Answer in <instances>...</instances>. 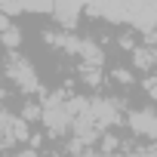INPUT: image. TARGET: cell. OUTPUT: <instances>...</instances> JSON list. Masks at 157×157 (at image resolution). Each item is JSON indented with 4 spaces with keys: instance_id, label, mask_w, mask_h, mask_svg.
<instances>
[{
    "instance_id": "obj_10",
    "label": "cell",
    "mask_w": 157,
    "mask_h": 157,
    "mask_svg": "<svg viewBox=\"0 0 157 157\" xmlns=\"http://www.w3.org/2000/svg\"><path fill=\"white\" fill-rule=\"evenodd\" d=\"M22 13H52V0H19Z\"/></svg>"
},
{
    "instance_id": "obj_5",
    "label": "cell",
    "mask_w": 157,
    "mask_h": 157,
    "mask_svg": "<svg viewBox=\"0 0 157 157\" xmlns=\"http://www.w3.org/2000/svg\"><path fill=\"white\" fill-rule=\"evenodd\" d=\"M83 6H86V0H52V16H56L59 28L74 31L80 16H83Z\"/></svg>"
},
{
    "instance_id": "obj_12",
    "label": "cell",
    "mask_w": 157,
    "mask_h": 157,
    "mask_svg": "<svg viewBox=\"0 0 157 157\" xmlns=\"http://www.w3.org/2000/svg\"><path fill=\"white\" fill-rule=\"evenodd\" d=\"M0 13H6V16L13 19V16L22 13V6H19V0H0Z\"/></svg>"
},
{
    "instance_id": "obj_3",
    "label": "cell",
    "mask_w": 157,
    "mask_h": 157,
    "mask_svg": "<svg viewBox=\"0 0 157 157\" xmlns=\"http://www.w3.org/2000/svg\"><path fill=\"white\" fill-rule=\"evenodd\" d=\"M3 71H6V77L19 86V93H28V96H34V93H43L40 90V77H37V71H34V65L22 56V52H6V62H3Z\"/></svg>"
},
{
    "instance_id": "obj_18",
    "label": "cell",
    "mask_w": 157,
    "mask_h": 157,
    "mask_svg": "<svg viewBox=\"0 0 157 157\" xmlns=\"http://www.w3.org/2000/svg\"><path fill=\"white\" fill-rule=\"evenodd\" d=\"M3 99H6V90H3V86H0V105H3Z\"/></svg>"
},
{
    "instance_id": "obj_15",
    "label": "cell",
    "mask_w": 157,
    "mask_h": 157,
    "mask_svg": "<svg viewBox=\"0 0 157 157\" xmlns=\"http://www.w3.org/2000/svg\"><path fill=\"white\" fill-rule=\"evenodd\" d=\"M6 157H40V154H37L34 148H19V151H10Z\"/></svg>"
},
{
    "instance_id": "obj_11",
    "label": "cell",
    "mask_w": 157,
    "mask_h": 157,
    "mask_svg": "<svg viewBox=\"0 0 157 157\" xmlns=\"http://www.w3.org/2000/svg\"><path fill=\"white\" fill-rule=\"evenodd\" d=\"M19 117H22L28 126H31V123H37V120H40V105H34V102H31V105H25Z\"/></svg>"
},
{
    "instance_id": "obj_13",
    "label": "cell",
    "mask_w": 157,
    "mask_h": 157,
    "mask_svg": "<svg viewBox=\"0 0 157 157\" xmlns=\"http://www.w3.org/2000/svg\"><path fill=\"white\" fill-rule=\"evenodd\" d=\"M145 90H148V96H151V99L157 102V74H151L148 80H145Z\"/></svg>"
},
{
    "instance_id": "obj_4",
    "label": "cell",
    "mask_w": 157,
    "mask_h": 157,
    "mask_svg": "<svg viewBox=\"0 0 157 157\" xmlns=\"http://www.w3.org/2000/svg\"><path fill=\"white\" fill-rule=\"evenodd\" d=\"M126 126L132 136L157 145V111L154 108H132L126 111Z\"/></svg>"
},
{
    "instance_id": "obj_16",
    "label": "cell",
    "mask_w": 157,
    "mask_h": 157,
    "mask_svg": "<svg viewBox=\"0 0 157 157\" xmlns=\"http://www.w3.org/2000/svg\"><path fill=\"white\" fill-rule=\"evenodd\" d=\"M74 157H108V154L99 151V148H86V151H80V154H74Z\"/></svg>"
},
{
    "instance_id": "obj_2",
    "label": "cell",
    "mask_w": 157,
    "mask_h": 157,
    "mask_svg": "<svg viewBox=\"0 0 157 157\" xmlns=\"http://www.w3.org/2000/svg\"><path fill=\"white\" fill-rule=\"evenodd\" d=\"M83 114L93 120V126L99 132H108L114 123H120V102L114 96H86V105H83Z\"/></svg>"
},
{
    "instance_id": "obj_6",
    "label": "cell",
    "mask_w": 157,
    "mask_h": 157,
    "mask_svg": "<svg viewBox=\"0 0 157 157\" xmlns=\"http://www.w3.org/2000/svg\"><path fill=\"white\" fill-rule=\"evenodd\" d=\"M77 59H80V68H105V49L96 40L80 37L77 43Z\"/></svg>"
},
{
    "instance_id": "obj_1",
    "label": "cell",
    "mask_w": 157,
    "mask_h": 157,
    "mask_svg": "<svg viewBox=\"0 0 157 157\" xmlns=\"http://www.w3.org/2000/svg\"><path fill=\"white\" fill-rule=\"evenodd\" d=\"M86 96H65V93H49L40 102V123L49 136H68L77 114L83 111Z\"/></svg>"
},
{
    "instance_id": "obj_14",
    "label": "cell",
    "mask_w": 157,
    "mask_h": 157,
    "mask_svg": "<svg viewBox=\"0 0 157 157\" xmlns=\"http://www.w3.org/2000/svg\"><path fill=\"white\" fill-rule=\"evenodd\" d=\"M111 77H114L117 83H132V74H129V71H123V68H117V71H114Z\"/></svg>"
},
{
    "instance_id": "obj_7",
    "label": "cell",
    "mask_w": 157,
    "mask_h": 157,
    "mask_svg": "<svg viewBox=\"0 0 157 157\" xmlns=\"http://www.w3.org/2000/svg\"><path fill=\"white\" fill-rule=\"evenodd\" d=\"M129 56H132V68H139V71H151V68L157 65V49H154V46H148V43L132 46V49H129Z\"/></svg>"
},
{
    "instance_id": "obj_8",
    "label": "cell",
    "mask_w": 157,
    "mask_h": 157,
    "mask_svg": "<svg viewBox=\"0 0 157 157\" xmlns=\"http://www.w3.org/2000/svg\"><path fill=\"white\" fill-rule=\"evenodd\" d=\"M46 43L56 46V49H62V52L77 56V43H80V37H74L71 31H49V34H46Z\"/></svg>"
},
{
    "instance_id": "obj_17",
    "label": "cell",
    "mask_w": 157,
    "mask_h": 157,
    "mask_svg": "<svg viewBox=\"0 0 157 157\" xmlns=\"http://www.w3.org/2000/svg\"><path fill=\"white\" fill-rule=\"evenodd\" d=\"M10 25H13V19H10L6 13H0V34H3V31H6Z\"/></svg>"
},
{
    "instance_id": "obj_9",
    "label": "cell",
    "mask_w": 157,
    "mask_h": 157,
    "mask_svg": "<svg viewBox=\"0 0 157 157\" xmlns=\"http://www.w3.org/2000/svg\"><path fill=\"white\" fill-rule=\"evenodd\" d=\"M0 43H3L10 52H19V46H22V28L13 22V25L3 31V34H0Z\"/></svg>"
}]
</instances>
